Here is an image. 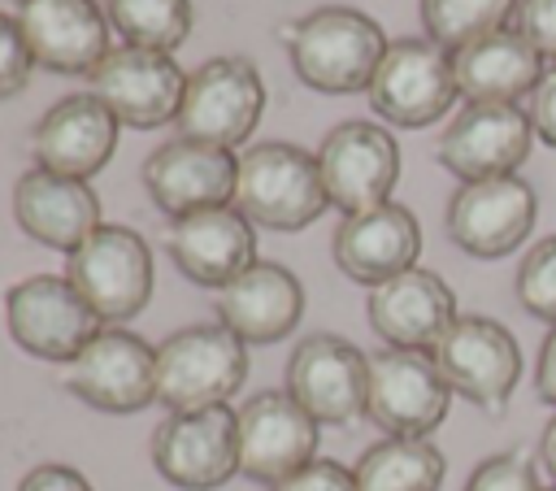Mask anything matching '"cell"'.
<instances>
[{
  "label": "cell",
  "mask_w": 556,
  "mask_h": 491,
  "mask_svg": "<svg viewBox=\"0 0 556 491\" xmlns=\"http://www.w3.org/2000/svg\"><path fill=\"white\" fill-rule=\"evenodd\" d=\"M534 391L543 404L556 408V326L547 330V339L539 343V361H534Z\"/></svg>",
  "instance_id": "obj_37"
},
{
  "label": "cell",
  "mask_w": 556,
  "mask_h": 491,
  "mask_svg": "<svg viewBox=\"0 0 556 491\" xmlns=\"http://www.w3.org/2000/svg\"><path fill=\"white\" fill-rule=\"evenodd\" d=\"M543 56L539 48H530L526 35H517L513 26L482 35L465 48L452 52V74H456V91L465 96V104H517L530 100V91L543 78Z\"/></svg>",
  "instance_id": "obj_26"
},
{
  "label": "cell",
  "mask_w": 556,
  "mask_h": 491,
  "mask_svg": "<svg viewBox=\"0 0 556 491\" xmlns=\"http://www.w3.org/2000/svg\"><path fill=\"white\" fill-rule=\"evenodd\" d=\"M261 109H265L261 70L248 56H208L200 70L187 74V91L174 126L178 139L235 148L252 135Z\"/></svg>",
  "instance_id": "obj_7"
},
{
  "label": "cell",
  "mask_w": 556,
  "mask_h": 491,
  "mask_svg": "<svg viewBox=\"0 0 556 491\" xmlns=\"http://www.w3.org/2000/svg\"><path fill=\"white\" fill-rule=\"evenodd\" d=\"M369 356L343 335H308L287 361V395L317 426H348L365 413Z\"/></svg>",
  "instance_id": "obj_12"
},
{
  "label": "cell",
  "mask_w": 556,
  "mask_h": 491,
  "mask_svg": "<svg viewBox=\"0 0 556 491\" xmlns=\"http://www.w3.org/2000/svg\"><path fill=\"white\" fill-rule=\"evenodd\" d=\"M4 317L13 343L39 361H74L100 330V317L65 274H35L13 282L4 295Z\"/></svg>",
  "instance_id": "obj_9"
},
{
  "label": "cell",
  "mask_w": 556,
  "mask_h": 491,
  "mask_svg": "<svg viewBox=\"0 0 556 491\" xmlns=\"http://www.w3.org/2000/svg\"><path fill=\"white\" fill-rule=\"evenodd\" d=\"M513 13H517V0H421L426 39H434L447 52L504 30Z\"/></svg>",
  "instance_id": "obj_29"
},
{
  "label": "cell",
  "mask_w": 556,
  "mask_h": 491,
  "mask_svg": "<svg viewBox=\"0 0 556 491\" xmlns=\"http://www.w3.org/2000/svg\"><path fill=\"white\" fill-rule=\"evenodd\" d=\"M539 461H543L547 478L556 482V413H552V421L543 426V439H539Z\"/></svg>",
  "instance_id": "obj_38"
},
{
  "label": "cell",
  "mask_w": 556,
  "mask_h": 491,
  "mask_svg": "<svg viewBox=\"0 0 556 491\" xmlns=\"http://www.w3.org/2000/svg\"><path fill=\"white\" fill-rule=\"evenodd\" d=\"M361 491H439L447 461L430 439H378L356 461Z\"/></svg>",
  "instance_id": "obj_27"
},
{
  "label": "cell",
  "mask_w": 556,
  "mask_h": 491,
  "mask_svg": "<svg viewBox=\"0 0 556 491\" xmlns=\"http://www.w3.org/2000/svg\"><path fill=\"white\" fill-rule=\"evenodd\" d=\"M304 317V287L278 261H256L217 291V322L243 343H278Z\"/></svg>",
  "instance_id": "obj_24"
},
{
  "label": "cell",
  "mask_w": 556,
  "mask_h": 491,
  "mask_svg": "<svg viewBox=\"0 0 556 491\" xmlns=\"http://www.w3.org/2000/svg\"><path fill=\"white\" fill-rule=\"evenodd\" d=\"M526 113H530V126H534L539 143L556 148V61L543 70L539 87L530 91V104H526Z\"/></svg>",
  "instance_id": "obj_35"
},
{
  "label": "cell",
  "mask_w": 556,
  "mask_h": 491,
  "mask_svg": "<svg viewBox=\"0 0 556 491\" xmlns=\"http://www.w3.org/2000/svg\"><path fill=\"white\" fill-rule=\"evenodd\" d=\"M65 261V278L104 326L135 317L152 295V252L130 226L91 230Z\"/></svg>",
  "instance_id": "obj_8"
},
{
  "label": "cell",
  "mask_w": 556,
  "mask_h": 491,
  "mask_svg": "<svg viewBox=\"0 0 556 491\" xmlns=\"http://www.w3.org/2000/svg\"><path fill=\"white\" fill-rule=\"evenodd\" d=\"M452 404V387L443 382L430 352L382 348L369 356L365 417L391 439H430L443 426Z\"/></svg>",
  "instance_id": "obj_5"
},
{
  "label": "cell",
  "mask_w": 556,
  "mask_h": 491,
  "mask_svg": "<svg viewBox=\"0 0 556 491\" xmlns=\"http://www.w3.org/2000/svg\"><path fill=\"white\" fill-rule=\"evenodd\" d=\"M65 387L100 413H139L156 400V348L122 326H104L70 361Z\"/></svg>",
  "instance_id": "obj_15"
},
{
  "label": "cell",
  "mask_w": 556,
  "mask_h": 491,
  "mask_svg": "<svg viewBox=\"0 0 556 491\" xmlns=\"http://www.w3.org/2000/svg\"><path fill=\"white\" fill-rule=\"evenodd\" d=\"M365 313H369L374 335L387 348H413V352H430L447 335V326L460 317L452 287L434 269H421V265L374 287Z\"/></svg>",
  "instance_id": "obj_22"
},
{
  "label": "cell",
  "mask_w": 556,
  "mask_h": 491,
  "mask_svg": "<svg viewBox=\"0 0 556 491\" xmlns=\"http://www.w3.org/2000/svg\"><path fill=\"white\" fill-rule=\"evenodd\" d=\"M534 213L539 196L521 174L460 182L447 200V235L460 252L478 261H500L530 239Z\"/></svg>",
  "instance_id": "obj_11"
},
{
  "label": "cell",
  "mask_w": 556,
  "mask_h": 491,
  "mask_svg": "<svg viewBox=\"0 0 556 491\" xmlns=\"http://www.w3.org/2000/svg\"><path fill=\"white\" fill-rule=\"evenodd\" d=\"M165 248L174 265L195 282V287H226L243 269L256 265V235L252 222L239 209H204L191 217H178L165 235Z\"/></svg>",
  "instance_id": "obj_23"
},
{
  "label": "cell",
  "mask_w": 556,
  "mask_h": 491,
  "mask_svg": "<svg viewBox=\"0 0 556 491\" xmlns=\"http://www.w3.org/2000/svg\"><path fill=\"white\" fill-rule=\"evenodd\" d=\"M317 169L326 200L343 217H352L391 200V187L400 178V148L378 122H343L321 139Z\"/></svg>",
  "instance_id": "obj_13"
},
{
  "label": "cell",
  "mask_w": 556,
  "mask_h": 491,
  "mask_svg": "<svg viewBox=\"0 0 556 491\" xmlns=\"http://www.w3.org/2000/svg\"><path fill=\"white\" fill-rule=\"evenodd\" d=\"M330 252H334V265L361 282V287H382L387 278L404 274L417 265V252H421V226L413 217V209L387 200L378 209H365V213H352L339 222L334 239H330Z\"/></svg>",
  "instance_id": "obj_21"
},
{
  "label": "cell",
  "mask_w": 556,
  "mask_h": 491,
  "mask_svg": "<svg viewBox=\"0 0 556 491\" xmlns=\"http://www.w3.org/2000/svg\"><path fill=\"white\" fill-rule=\"evenodd\" d=\"M465 491H547V487H539L534 456L526 448H513V452H495V456L478 461Z\"/></svg>",
  "instance_id": "obj_31"
},
{
  "label": "cell",
  "mask_w": 556,
  "mask_h": 491,
  "mask_svg": "<svg viewBox=\"0 0 556 491\" xmlns=\"http://www.w3.org/2000/svg\"><path fill=\"white\" fill-rule=\"evenodd\" d=\"M443 382L452 395L469 400L482 413H504L517 378H521V348L513 330L482 313H460L447 335L430 348Z\"/></svg>",
  "instance_id": "obj_4"
},
{
  "label": "cell",
  "mask_w": 556,
  "mask_h": 491,
  "mask_svg": "<svg viewBox=\"0 0 556 491\" xmlns=\"http://www.w3.org/2000/svg\"><path fill=\"white\" fill-rule=\"evenodd\" d=\"M17 491H91V482L74 469V465H61V461H48V465H35Z\"/></svg>",
  "instance_id": "obj_36"
},
{
  "label": "cell",
  "mask_w": 556,
  "mask_h": 491,
  "mask_svg": "<svg viewBox=\"0 0 556 491\" xmlns=\"http://www.w3.org/2000/svg\"><path fill=\"white\" fill-rule=\"evenodd\" d=\"M30 65H35V56H30V48H26L22 30H17V17L0 13V100L17 96L26 87Z\"/></svg>",
  "instance_id": "obj_32"
},
{
  "label": "cell",
  "mask_w": 556,
  "mask_h": 491,
  "mask_svg": "<svg viewBox=\"0 0 556 491\" xmlns=\"http://www.w3.org/2000/svg\"><path fill=\"white\" fill-rule=\"evenodd\" d=\"M365 96H369V109L387 117L391 126H408V130L430 126L460 96L456 74H452V52L426 35L395 39L387 43Z\"/></svg>",
  "instance_id": "obj_6"
},
{
  "label": "cell",
  "mask_w": 556,
  "mask_h": 491,
  "mask_svg": "<svg viewBox=\"0 0 556 491\" xmlns=\"http://www.w3.org/2000/svg\"><path fill=\"white\" fill-rule=\"evenodd\" d=\"M239 156L200 139H169L143 161V187L165 217H191L204 209H226L235 200Z\"/></svg>",
  "instance_id": "obj_17"
},
{
  "label": "cell",
  "mask_w": 556,
  "mask_h": 491,
  "mask_svg": "<svg viewBox=\"0 0 556 491\" xmlns=\"http://www.w3.org/2000/svg\"><path fill=\"white\" fill-rule=\"evenodd\" d=\"M113 148H117V117L96 91H74L56 100L30 135V152L39 169L83 182L109 165Z\"/></svg>",
  "instance_id": "obj_20"
},
{
  "label": "cell",
  "mask_w": 556,
  "mask_h": 491,
  "mask_svg": "<svg viewBox=\"0 0 556 491\" xmlns=\"http://www.w3.org/2000/svg\"><path fill=\"white\" fill-rule=\"evenodd\" d=\"M109 26L148 52H169L191 35V0H109Z\"/></svg>",
  "instance_id": "obj_28"
},
{
  "label": "cell",
  "mask_w": 556,
  "mask_h": 491,
  "mask_svg": "<svg viewBox=\"0 0 556 491\" xmlns=\"http://www.w3.org/2000/svg\"><path fill=\"white\" fill-rule=\"evenodd\" d=\"M239 417V469L252 482L278 487L308 461H317V421L287 391H256Z\"/></svg>",
  "instance_id": "obj_18"
},
{
  "label": "cell",
  "mask_w": 556,
  "mask_h": 491,
  "mask_svg": "<svg viewBox=\"0 0 556 491\" xmlns=\"http://www.w3.org/2000/svg\"><path fill=\"white\" fill-rule=\"evenodd\" d=\"M248 378V343L222 322H195L156 343V400L169 413L226 404Z\"/></svg>",
  "instance_id": "obj_2"
},
{
  "label": "cell",
  "mask_w": 556,
  "mask_h": 491,
  "mask_svg": "<svg viewBox=\"0 0 556 491\" xmlns=\"http://www.w3.org/2000/svg\"><path fill=\"white\" fill-rule=\"evenodd\" d=\"M517 300L530 317L556 326V235L539 239L517 265Z\"/></svg>",
  "instance_id": "obj_30"
},
{
  "label": "cell",
  "mask_w": 556,
  "mask_h": 491,
  "mask_svg": "<svg viewBox=\"0 0 556 491\" xmlns=\"http://www.w3.org/2000/svg\"><path fill=\"white\" fill-rule=\"evenodd\" d=\"M152 465L182 491H213L239 474V417L226 404L169 413L152 430Z\"/></svg>",
  "instance_id": "obj_10"
},
{
  "label": "cell",
  "mask_w": 556,
  "mask_h": 491,
  "mask_svg": "<svg viewBox=\"0 0 556 491\" xmlns=\"http://www.w3.org/2000/svg\"><path fill=\"white\" fill-rule=\"evenodd\" d=\"M278 35L291 52V70L300 74V83L326 96L369 91V78L387 52L382 26L348 4H321L295 22H282Z\"/></svg>",
  "instance_id": "obj_1"
},
{
  "label": "cell",
  "mask_w": 556,
  "mask_h": 491,
  "mask_svg": "<svg viewBox=\"0 0 556 491\" xmlns=\"http://www.w3.org/2000/svg\"><path fill=\"white\" fill-rule=\"evenodd\" d=\"M274 491H361L356 487V474L339 461H308L304 469H295L291 478H282Z\"/></svg>",
  "instance_id": "obj_34"
},
{
  "label": "cell",
  "mask_w": 556,
  "mask_h": 491,
  "mask_svg": "<svg viewBox=\"0 0 556 491\" xmlns=\"http://www.w3.org/2000/svg\"><path fill=\"white\" fill-rule=\"evenodd\" d=\"M547 491H556V482H552V487H547Z\"/></svg>",
  "instance_id": "obj_39"
},
{
  "label": "cell",
  "mask_w": 556,
  "mask_h": 491,
  "mask_svg": "<svg viewBox=\"0 0 556 491\" xmlns=\"http://www.w3.org/2000/svg\"><path fill=\"white\" fill-rule=\"evenodd\" d=\"M13 217L35 243L70 256L91 230H100V200L83 178L35 165L13 187Z\"/></svg>",
  "instance_id": "obj_25"
},
{
  "label": "cell",
  "mask_w": 556,
  "mask_h": 491,
  "mask_svg": "<svg viewBox=\"0 0 556 491\" xmlns=\"http://www.w3.org/2000/svg\"><path fill=\"white\" fill-rule=\"evenodd\" d=\"M91 91L113 109L117 122L135 130H152L178 117L187 74L169 52H148V48H113L91 74Z\"/></svg>",
  "instance_id": "obj_16"
},
{
  "label": "cell",
  "mask_w": 556,
  "mask_h": 491,
  "mask_svg": "<svg viewBox=\"0 0 556 491\" xmlns=\"http://www.w3.org/2000/svg\"><path fill=\"white\" fill-rule=\"evenodd\" d=\"M17 30L35 65L56 74H91L109 48V13L96 0H17Z\"/></svg>",
  "instance_id": "obj_19"
},
{
  "label": "cell",
  "mask_w": 556,
  "mask_h": 491,
  "mask_svg": "<svg viewBox=\"0 0 556 491\" xmlns=\"http://www.w3.org/2000/svg\"><path fill=\"white\" fill-rule=\"evenodd\" d=\"M534 126L521 104H465L439 135V165L460 182L517 174L530 156Z\"/></svg>",
  "instance_id": "obj_14"
},
{
  "label": "cell",
  "mask_w": 556,
  "mask_h": 491,
  "mask_svg": "<svg viewBox=\"0 0 556 491\" xmlns=\"http://www.w3.org/2000/svg\"><path fill=\"white\" fill-rule=\"evenodd\" d=\"M326 187L317 156L304 152L300 143H256L239 156V178H235V209L252 226L269 230H304L326 213Z\"/></svg>",
  "instance_id": "obj_3"
},
{
  "label": "cell",
  "mask_w": 556,
  "mask_h": 491,
  "mask_svg": "<svg viewBox=\"0 0 556 491\" xmlns=\"http://www.w3.org/2000/svg\"><path fill=\"white\" fill-rule=\"evenodd\" d=\"M513 30L530 39V48H539V56L556 61V0H517L513 13Z\"/></svg>",
  "instance_id": "obj_33"
}]
</instances>
